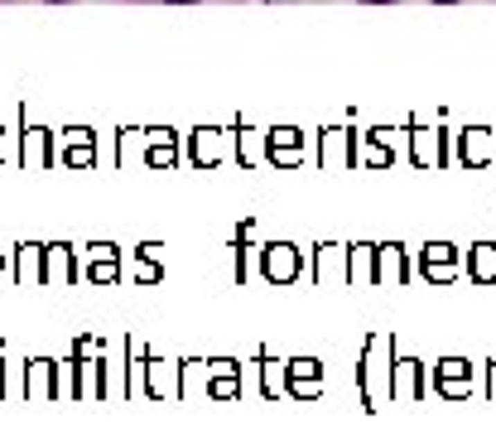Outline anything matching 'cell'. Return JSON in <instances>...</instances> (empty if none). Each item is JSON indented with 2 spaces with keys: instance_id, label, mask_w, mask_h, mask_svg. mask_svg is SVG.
<instances>
[{
  "instance_id": "cell-1",
  "label": "cell",
  "mask_w": 496,
  "mask_h": 434,
  "mask_svg": "<svg viewBox=\"0 0 496 434\" xmlns=\"http://www.w3.org/2000/svg\"><path fill=\"white\" fill-rule=\"evenodd\" d=\"M362 5H391V0H362Z\"/></svg>"
}]
</instances>
